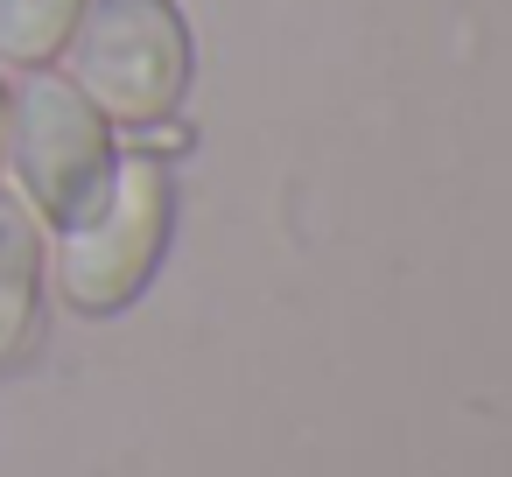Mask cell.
<instances>
[{"label": "cell", "mask_w": 512, "mask_h": 477, "mask_svg": "<svg viewBox=\"0 0 512 477\" xmlns=\"http://www.w3.org/2000/svg\"><path fill=\"white\" fill-rule=\"evenodd\" d=\"M0 169H8V78H0Z\"/></svg>", "instance_id": "obj_6"}, {"label": "cell", "mask_w": 512, "mask_h": 477, "mask_svg": "<svg viewBox=\"0 0 512 477\" xmlns=\"http://www.w3.org/2000/svg\"><path fill=\"white\" fill-rule=\"evenodd\" d=\"M57 64L113 120V134H141L183 113L197 78V29L183 0H85Z\"/></svg>", "instance_id": "obj_1"}, {"label": "cell", "mask_w": 512, "mask_h": 477, "mask_svg": "<svg viewBox=\"0 0 512 477\" xmlns=\"http://www.w3.org/2000/svg\"><path fill=\"white\" fill-rule=\"evenodd\" d=\"M169 239H176V162L120 148V169H113L99 218L50 239V281H57L71 316L106 323L148 295Z\"/></svg>", "instance_id": "obj_3"}, {"label": "cell", "mask_w": 512, "mask_h": 477, "mask_svg": "<svg viewBox=\"0 0 512 477\" xmlns=\"http://www.w3.org/2000/svg\"><path fill=\"white\" fill-rule=\"evenodd\" d=\"M8 169L29 218L64 239L99 218L120 169V134L57 64L22 71V85H8Z\"/></svg>", "instance_id": "obj_2"}, {"label": "cell", "mask_w": 512, "mask_h": 477, "mask_svg": "<svg viewBox=\"0 0 512 477\" xmlns=\"http://www.w3.org/2000/svg\"><path fill=\"white\" fill-rule=\"evenodd\" d=\"M85 15V0H0V64L8 71H50Z\"/></svg>", "instance_id": "obj_5"}, {"label": "cell", "mask_w": 512, "mask_h": 477, "mask_svg": "<svg viewBox=\"0 0 512 477\" xmlns=\"http://www.w3.org/2000/svg\"><path fill=\"white\" fill-rule=\"evenodd\" d=\"M43 281H50V232L29 218L15 190H0V372H15L43 337Z\"/></svg>", "instance_id": "obj_4"}]
</instances>
